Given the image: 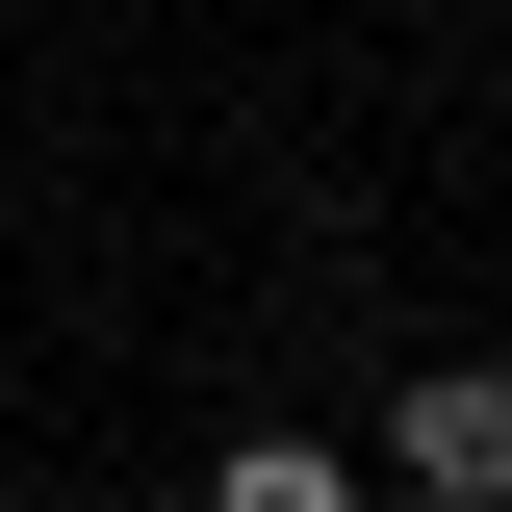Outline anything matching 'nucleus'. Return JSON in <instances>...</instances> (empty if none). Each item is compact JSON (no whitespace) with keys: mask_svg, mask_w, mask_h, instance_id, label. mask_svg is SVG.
Wrapping results in <instances>:
<instances>
[{"mask_svg":"<svg viewBox=\"0 0 512 512\" xmlns=\"http://www.w3.org/2000/svg\"><path fill=\"white\" fill-rule=\"evenodd\" d=\"M384 461L436 512H512V359H410V410H384Z\"/></svg>","mask_w":512,"mask_h":512,"instance_id":"1","label":"nucleus"},{"mask_svg":"<svg viewBox=\"0 0 512 512\" xmlns=\"http://www.w3.org/2000/svg\"><path fill=\"white\" fill-rule=\"evenodd\" d=\"M205 512H359V487H333L308 436H231V461H205Z\"/></svg>","mask_w":512,"mask_h":512,"instance_id":"2","label":"nucleus"}]
</instances>
